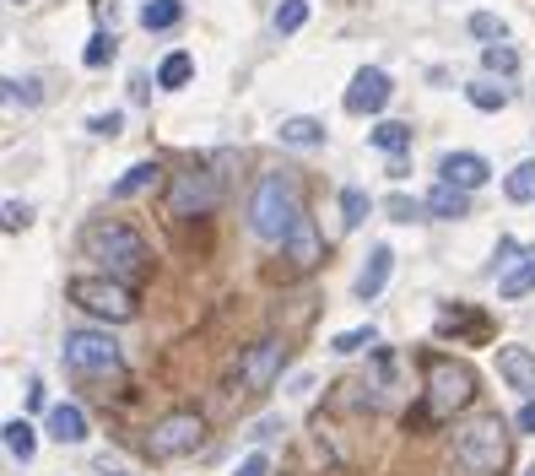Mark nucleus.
<instances>
[{"label": "nucleus", "instance_id": "obj_2", "mask_svg": "<svg viewBox=\"0 0 535 476\" xmlns=\"http://www.w3.org/2000/svg\"><path fill=\"white\" fill-rule=\"evenodd\" d=\"M303 206H298V184L287 174H260L249 201V228L265 238V244H287V233L298 228Z\"/></svg>", "mask_w": 535, "mask_h": 476}, {"label": "nucleus", "instance_id": "obj_26", "mask_svg": "<svg viewBox=\"0 0 535 476\" xmlns=\"http://www.w3.org/2000/svg\"><path fill=\"white\" fill-rule=\"evenodd\" d=\"M465 98H471L481 114H503L508 109V87H492V82H471V87H465Z\"/></svg>", "mask_w": 535, "mask_h": 476}, {"label": "nucleus", "instance_id": "obj_27", "mask_svg": "<svg viewBox=\"0 0 535 476\" xmlns=\"http://www.w3.org/2000/svg\"><path fill=\"white\" fill-rule=\"evenodd\" d=\"M368 211H373V201L357 190V184H346V190H341V222H346V228H363Z\"/></svg>", "mask_w": 535, "mask_h": 476}, {"label": "nucleus", "instance_id": "obj_17", "mask_svg": "<svg viewBox=\"0 0 535 476\" xmlns=\"http://www.w3.org/2000/svg\"><path fill=\"white\" fill-rule=\"evenodd\" d=\"M49 439H60V444H82L87 439V412L82 406H49Z\"/></svg>", "mask_w": 535, "mask_h": 476}, {"label": "nucleus", "instance_id": "obj_35", "mask_svg": "<svg viewBox=\"0 0 535 476\" xmlns=\"http://www.w3.org/2000/svg\"><path fill=\"white\" fill-rule=\"evenodd\" d=\"M28 222H33V206H28V201H6V222H0V228H6V233H22Z\"/></svg>", "mask_w": 535, "mask_h": 476}, {"label": "nucleus", "instance_id": "obj_8", "mask_svg": "<svg viewBox=\"0 0 535 476\" xmlns=\"http://www.w3.org/2000/svg\"><path fill=\"white\" fill-rule=\"evenodd\" d=\"M282 363H287V347L282 341H254V347L238 357V368H233V395H265L276 385V374H282Z\"/></svg>", "mask_w": 535, "mask_h": 476}, {"label": "nucleus", "instance_id": "obj_32", "mask_svg": "<svg viewBox=\"0 0 535 476\" xmlns=\"http://www.w3.org/2000/svg\"><path fill=\"white\" fill-rule=\"evenodd\" d=\"M384 211H390L395 222H417L422 211H427V201H417V195H400V190H395L390 201H384Z\"/></svg>", "mask_w": 535, "mask_h": 476}, {"label": "nucleus", "instance_id": "obj_7", "mask_svg": "<svg viewBox=\"0 0 535 476\" xmlns=\"http://www.w3.org/2000/svg\"><path fill=\"white\" fill-rule=\"evenodd\" d=\"M222 201V184L211 174L206 163H184L179 174L168 184V211L173 217H206V211H217Z\"/></svg>", "mask_w": 535, "mask_h": 476}, {"label": "nucleus", "instance_id": "obj_36", "mask_svg": "<svg viewBox=\"0 0 535 476\" xmlns=\"http://www.w3.org/2000/svg\"><path fill=\"white\" fill-rule=\"evenodd\" d=\"M119 125H125V114H92V119H87L92 136H119Z\"/></svg>", "mask_w": 535, "mask_h": 476}, {"label": "nucleus", "instance_id": "obj_10", "mask_svg": "<svg viewBox=\"0 0 535 476\" xmlns=\"http://www.w3.org/2000/svg\"><path fill=\"white\" fill-rule=\"evenodd\" d=\"M390 98H395L390 71H379V65H363V71L352 76V87H346V114H379Z\"/></svg>", "mask_w": 535, "mask_h": 476}, {"label": "nucleus", "instance_id": "obj_15", "mask_svg": "<svg viewBox=\"0 0 535 476\" xmlns=\"http://www.w3.org/2000/svg\"><path fill=\"white\" fill-rule=\"evenodd\" d=\"M487 320L471 309V303H454V309H438V336H471V341H487Z\"/></svg>", "mask_w": 535, "mask_h": 476}, {"label": "nucleus", "instance_id": "obj_41", "mask_svg": "<svg viewBox=\"0 0 535 476\" xmlns=\"http://www.w3.org/2000/svg\"><path fill=\"white\" fill-rule=\"evenodd\" d=\"M530 476H535V466H530Z\"/></svg>", "mask_w": 535, "mask_h": 476}, {"label": "nucleus", "instance_id": "obj_4", "mask_svg": "<svg viewBox=\"0 0 535 476\" xmlns=\"http://www.w3.org/2000/svg\"><path fill=\"white\" fill-rule=\"evenodd\" d=\"M65 298L76 303V309H87L92 320H109V325H130L136 320V287L114 282V276H71L65 282Z\"/></svg>", "mask_w": 535, "mask_h": 476}, {"label": "nucleus", "instance_id": "obj_31", "mask_svg": "<svg viewBox=\"0 0 535 476\" xmlns=\"http://www.w3.org/2000/svg\"><path fill=\"white\" fill-rule=\"evenodd\" d=\"M114 49H119V44H114V33H92V38H87V49H82V65H92V71H98V65H109V60H114Z\"/></svg>", "mask_w": 535, "mask_h": 476}, {"label": "nucleus", "instance_id": "obj_21", "mask_svg": "<svg viewBox=\"0 0 535 476\" xmlns=\"http://www.w3.org/2000/svg\"><path fill=\"white\" fill-rule=\"evenodd\" d=\"M276 136H282L287 147H325V125H319V119H309V114L282 119V130H276Z\"/></svg>", "mask_w": 535, "mask_h": 476}, {"label": "nucleus", "instance_id": "obj_6", "mask_svg": "<svg viewBox=\"0 0 535 476\" xmlns=\"http://www.w3.org/2000/svg\"><path fill=\"white\" fill-rule=\"evenodd\" d=\"M206 444V417L200 412H168V417H157L152 422V433H146V449H152L157 460H184V455H195V449Z\"/></svg>", "mask_w": 535, "mask_h": 476}, {"label": "nucleus", "instance_id": "obj_33", "mask_svg": "<svg viewBox=\"0 0 535 476\" xmlns=\"http://www.w3.org/2000/svg\"><path fill=\"white\" fill-rule=\"evenodd\" d=\"M6 98L11 103H28V109H33V103H44V92H38L33 76H6Z\"/></svg>", "mask_w": 535, "mask_h": 476}, {"label": "nucleus", "instance_id": "obj_12", "mask_svg": "<svg viewBox=\"0 0 535 476\" xmlns=\"http://www.w3.org/2000/svg\"><path fill=\"white\" fill-rule=\"evenodd\" d=\"M282 255L292 260V271H314L319 260H325V244H319V233H314V222H309V217H298V228L287 233Z\"/></svg>", "mask_w": 535, "mask_h": 476}, {"label": "nucleus", "instance_id": "obj_25", "mask_svg": "<svg viewBox=\"0 0 535 476\" xmlns=\"http://www.w3.org/2000/svg\"><path fill=\"white\" fill-rule=\"evenodd\" d=\"M481 65L492 76H514L519 71V49L514 44H481Z\"/></svg>", "mask_w": 535, "mask_h": 476}, {"label": "nucleus", "instance_id": "obj_40", "mask_svg": "<svg viewBox=\"0 0 535 476\" xmlns=\"http://www.w3.org/2000/svg\"><path fill=\"white\" fill-rule=\"evenodd\" d=\"M11 6H22V0H11Z\"/></svg>", "mask_w": 535, "mask_h": 476}, {"label": "nucleus", "instance_id": "obj_19", "mask_svg": "<svg viewBox=\"0 0 535 476\" xmlns=\"http://www.w3.org/2000/svg\"><path fill=\"white\" fill-rule=\"evenodd\" d=\"M157 179H163V168H157V163H136V168H125V179H114V201H136V195L157 190Z\"/></svg>", "mask_w": 535, "mask_h": 476}, {"label": "nucleus", "instance_id": "obj_14", "mask_svg": "<svg viewBox=\"0 0 535 476\" xmlns=\"http://www.w3.org/2000/svg\"><path fill=\"white\" fill-rule=\"evenodd\" d=\"M498 374L508 379V390H519V395L535 401V352L530 347H503L498 352Z\"/></svg>", "mask_w": 535, "mask_h": 476}, {"label": "nucleus", "instance_id": "obj_5", "mask_svg": "<svg viewBox=\"0 0 535 476\" xmlns=\"http://www.w3.org/2000/svg\"><path fill=\"white\" fill-rule=\"evenodd\" d=\"M422 374H427V406H433V417H454L460 406L476 401L471 363H454V357H444V352H427Z\"/></svg>", "mask_w": 535, "mask_h": 476}, {"label": "nucleus", "instance_id": "obj_37", "mask_svg": "<svg viewBox=\"0 0 535 476\" xmlns=\"http://www.w3.org/2000/svg\"><path fill=\"white\" fill-rule=\"evenodd\" d=\"M519 255H525V249H519V238H498V255H492V260L508 266V260H519Z\"/></svg>", "mask_w": 535, "mask_h": 476}, {"label": "nucleus", "instance_id": "obj_29", "mask_svg": "<svg viewBox=\"0 0 535 476\" xmlns=\"http://www.w3.org/2000/svg\"><path fill=\"white\" fill-rule=\"evenodd\" d=\"M379 341V330L373 325H357V330H341L336 341H330V352H341V357H352V352H363V347H373Z\"/></svg>", "mask_w": 535, "mask_h": 476}, {"label": "nucleus", "instance_id": "obj_22", "mask_svg": "<svg viewBox=\"0 0 535 476\" xmlns=\"http://www.w3.org/2000/svg\"><path fill=\"white\" fill-rule=\"evenodd\" d=\"M373 147L390 152V157L411 152V125H400V119H384V125H373Z\"/></svg>", "mask_w": 535, "mask_h": 476}, {"label": "nucleus", "instance_id": "obj_1", "mask_svg": "<svg viewBox=\"0 0 535 476\" xmlns=\"http://www.w3.org/2000/svg\"><path fill=\"white\" fill-rule=\"evenodd\" d=\"M82 260H98V271L114 276V282H125V287H141L146 271H152L146 238L136 228H125V222H109V217L82 228Z\"/></svg>", "mask_w": 535, "mask_h": 476}, {"label": "nucleus", "instance_id": "obj_24", "mask_svg": "<svg viewBox=\"0 0 535 476\" xmlns=\"http://www.w3.org/2000/svg\"><path fill=\"white\" fill-rule=\"evenodd\" d=\"M190 76H195V60L184 55V49L157 65V87H190Z\"/></svg>", "mask_w": 535, "mask_h": 476}, {"label": "nucleus", "instance_id": "obj_13", "mask_svg": "<svg viewBox=\"0 0 535 476\" xmlns=\"http://www.w3.org/2000/svg\"><path fill=\"white\" fill-rule=\"evenodd\" d=\"M390 271H395V249H390V244H379V249L368 255V266L357 271V287H352V293L363 298V303H373V298L384 293V287H390Z\"/></svg>", "mask_w": 535, "mask_h": 476}, {"label": "nucleus", "instance_id": "obj_3", "mask_svg": "<svg viewBox=\"0 0 535 476\" xmlns=\"http://www.w3.org/2000/svg\"><path fill=\"white\" fill-rule=\"evenodd\" d=\"M454 460H460L471 476H498L508 466V428L503 417H471L454 428Z\"/></svg>", "mask_w": 535, "mask_h": 476}, {"label": "nucleus", "instance_id": "obj_18", "mask_svg": "<svg viewBox=\"0 0 535 476\" xmlns=\"http://www.w3.org/2000/svg\"><path fill=\"white\" fill-rule=\"evenodd\" d=\"M525 293H535V249H525V255L498 276V298H525Z\"/></svg>", "mask_w": 535, "mask_h": 476}, {"label": "nucleus", "instance_id": "obj_39", "mask_svg": "<svg viewBox=\"0 0 535 476\" xmlns=\"http://www.w3.org/2000/svg\"><path fill=\"white\" fill-rule=\"evenodd\" d=\"M519 433H535V401H525V406H519Z\"/></svg>", "mask_w": 535, "mask_h": 476}, {"label": "nucleus", "instance_id": "obj_34", "mask_svg": "<svg viewBox=\"0 0 535 476\" xmlns=\"http://www.w3.org/2000/svg\"><path fill=\"white\" fill-rule=\"evenodd\" d=\"M471 33H476V38H487V44H503V38H508L503 17H492V11H476V17H471Z\"/></svg>", "mask_w": 535, "mask_h": 476}, {"label": "nucleus", "instance_id": "obj_28", "mask_svg": "<svg viewBox=\"0 0 535 476\" xmlns=\"http://www.w3.org/2000/svg\"><path fill=\"white\" fill-rule=\"evenodd\" d=\"M503 195L514 206H525V201H535V163H519L514 174H508V184H503Z\"/></svg>", "mask_w": 535, "mask_h": 476}, {"label": "nucleus", "instance_id": "obj_9", "mask_svg": "<svg viewBox=\"0 0 535 476\" xmlns=\"http://www.w3.org/2000/svg\"><path fill=\"white\" fill-rule=\"evenodd\" d=\"M65 368L71 374H114L119 368V347L109 341V330H65Z\"/></svg>", "mask_w": 535, "mask_h": 476}, {"label": "nucleus", "instance_id": "obj_11", "mask_svg": "<svg viewBox=\"0 0 535 476\" xmlns=\"http://www.w3.org/2000/svg\"><path fill=\"white\" fill-rule=\"evenodd\" d=\"M487 174H492L487 157H476V152H444V163H438V179L460 184V190H481Z\"/></svg>", "mask_w": 535, "mask_h": 476}, {"label": "nucleus", "instance_id": "obj_16", "mask_svg": "<svg viewBox=\"0 0 535 476\" xmlns=\"http://www.w3.org/2000/svg\"><path fill=\"white\" fill-rule=\"evenodd\" d=\"M427 211H433V217H444V222L465 217V211H471V190H460V184L438 179L433 190H427Z\"/></svg>", "mask_w": 535, "mask_h": 476}, {"label": "nucleus", "instance_id": "obj_30", "mask_svg": "<svg viewBox=\"0 0 535 476\" xmlns=\"http://www.w3.org/2000/svg\"><path fill=\"white\" fill-rule=\"evenodd\" d=\"M309 22V0H282L276 6V33H298Z\"/></svg>", "mask_w": 535, "mask_h": 476}, {"label": "nucleus", "instance_id": "obj_38", "mask_svg": "<svg viewBox=\"0 0 535 476\" xmlns=\"http://www.w3.org/2000/svg\"><path fill=\"white\" fill-rule=\"evenodd\" d=\"M238 476H271V460H265V455H249L244 466H238Z\"/></svg>", "mask_w": 535, "mask_h": 476}, {"label": "nucleus", "instance_id": "obj_23", "mask_svg": "<svg viewBox=\"0 0 535 476\" xmlns=\"http://www.w3.org/2000/svg\"><path fill=\"white\" fill-rule=\"evenodd\" d=\"M33 449H38V439H33V422L11 417V422H6V455L28 466V460H33Z\"/></svg>", "mask_w": 535, "mask_h": 476}, {"label": "nucleus", "instance_id": "obj_20", "mask_svg": "<svg viewBox=\"0 0 535 476\" xmlns=\"http://www.w3.org/2000/svg\"><path fill=\"white\" fill-rule=\"evenodd\" d=\"M184 22V0H146L141 6V28L146 33H168Z\"/></svg>", "mask_w": 535, "mask_h": 476}]
</instances>
